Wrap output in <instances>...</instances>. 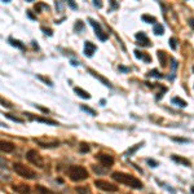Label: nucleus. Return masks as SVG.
I'll return each mask as SVG.
<instances>
[{
    "mask_svg": "<svg viewBox=\"0 0 194 194\" xmlns=\"http://www.w3.org/2000/svg\"><path fill=\"white\" fill-rule=\"evenodd\" d=\"M111 177H113V180L118 181V183H120V184L127 185V186L132 188V189H142V186H144L142 183L137 177H135L133 175L126 174V172L115 171L111 174Z\"/></svg>",
    "mask_w": 194,
    "mask_h": 194,
    "instance_id": "1",
    "label": "nucleus"
},
{
    "mask_svg": "<svg viewBox=\"0 0 194 194\" xmlns=\"http://www.w3.org/2000/svg\"><path fill=\"white\" fill-rule=\"evenodd\" d=\"M67 176L71 181H83L88 179V171L83 166H71L67 169Z\"/></svg>",
    "mask_w": 194,
    "mask_h": 194,
    "instance_id": "2",
    "label": "nucleus"
},
{
    "mask_svg": "<svg viewBox=\"0 0 194 194\" xmlns=\"http://www.w3.org/2000/svg\"><path fill=\"white\" fill-rule=\"evenodd\" d=\"M13 171L16 172L17 175H20L21 177H25V179H29V180H32V179H36L38 176L35 174L34 171H32L31 168H29V167H26L25 165H22V163H13Z\"/></svg>",
    "mask_w": 194,
    "mask_h": 194,
    "instance_id": "3",
    "label": "nucleus"
},
{
    "mask_svg": "<svg viewBox=\"0 0 194 194\" xmlns=\"http://www.w3.org/2000/svg\"><path fill=\"white\" fill-rule=\"evenodd\" d=\"M95 186L100 190H104V192H107V193H115L118 192V186L115 184H111L109 181H105V180H96L95 181Z\"/></svg>",
    "mask_w": 194,
    "mask_h": 194,
    "instance_id": "4",
    "label": "nucleus"
},
{
    "mask_svg": "<svg viewBox=\"0 0 194 194\" xmlns=\"http://www.w3.org/2000/svg\"><path fill=\"white\" fill-rule=\"evenodd\" d=\"M26 158H27L29 162H31L32 165L36 166V167H43L44 166L41 155L39 154L36 150H34V149H31V150H29L27 153H26Z\"/></svg>",
    "mask_w": 194,
    "mask_h": 194,
    "instance_id": "5",
    "label": "nucleus"
},
{
    "mask_svg": "<svg viewBox=\"0 0 194 194\" xmlns=\"http://www.w3.org/2000/svg\"><path fill=\"white\" fill-rule=\"evenodd\" d=\"M34 142H36L41 148H57L60 145V141L55 139H48V140L47 139H34Z\"/></svg>",
    "mask_w": 194,
    "mask_h": 194,
    "instance_id": "6",
    "label": "nucleus"
},
{
    "mask_svg": "<svg viewBox=\"0 0 194 194\" xmlns=\"http://www.w3.org/2000/svg\"><path fill=\"white\" fill-rule=\"evenodd\" d=\"M88 22L92 25V27L95 29V31H96V36L100 39L101 41H106L107 40V35L105 34V32L102 31V27L100 26V23L96 22L93 18H88Z\"/></svg>",
    "mask_w": 194,
    "mask_h": 194,
    "instance_id": "7",
    "label": "nucleus"
},
{
    "mask_svg": "<svg viewBox=\"0 0 194 194\" xmlns=\"http://www.w3.org/2000/svg\"><path fill=\"white\" fill-rule=\"evenodd\" d=\"M25 115H27L29 119H31V120H36V122H40V123L49 124V126H58L57 122H56V120H52V119L41 118V116H35L34 114H30V113H25Z\"/></svg>",
    "mask_w": 194,
    "mask_h": 194,
    "instance_id": "8",
    "label": "nucleus"
},
{
    "mask_svg": "<svg viewBox=\"0 0 194 194\" xmlns=\"http://www.w3.org/2000/svg\"><path fill=\"white\" fill-rule=\"evenodd\" d=\"M96 158L101 162V165L105 166V167H110V166L114 165V158L110 154H97Z\"/></svg>",
    "mask_w": 194,
    "mask_h": 194,
    "instance_id": "9",
    "label": "nucleus"
},
{
    "mask_svg": "<svg viewBox=\"0 0 194 194\" xmlns=\"http://www.w3.org/2000/svg\"><path fill=\"white\" fill-rule=\"evenodd\" d=\"M136 39L139 40V44L140 46H142V47H150L151 46V43H150V40L148 39V36H146V34L145 32H137L136 34Z\"/></svg>",
    "mask_w": 194,
    "mask_h": 194,
    "instance_id": "10",
    "label": "nucleus"
},
{
    "mask_svg": "<svg viewBox=\"0 0 194 194\" xmlns=\"http://www.w3.org/2000/svg\"><path fill=\"white\" fill-rule=\"evenodd\" d=\"M96 50H97V47L95 46L92 41H85L84 43V55L87 56V57H92Z\"/></svg>",
    "mask_w": 194,
    "mask_h": 194,
    "instance_id": "11",
    "label": "nucleus"
},
{
    "mask_svg": "<svg viewBox=\"0 0 194 194\" xmlns=\"http://www.w3.org/2000/svg\"><path fill=\"white\" fill-rule=\"evenodd\" d=\"M88 73H89V74H91V75H92V76H95V78H97V79H98V80H100V82H101V83H102V84H104V85H106V87H109V88H111V84H110V82H109V80H107V79H105V78H104V76H101V75H100V74H97V73H96V71H95V70H92V69H88Z\"/></svg>",
    "mask_w": 194,
    "mask_h": 194,
    "instance_id": "12",
    "label": "nucleus"
},
{
    "mask_svg": "<svg viewBox=\"0 0 194 194\" xmlns=\"http://www.w3.org/2000/svg\"><path fill=\"white\" fill-rule=\"evenodd\" d=\"M14 144L13 142H9V141H1L0 142V149H1V151H4V153H12V151L14 150Z\"/></svg>",
    "mask_w": 194,
    "mask_h": 194,
    "instance_id": "13",
    "label": "nucleus"
},
{
    "mask_svg": "<svg viewBox=\"0 0 194 194\" xmlns=\"http://www.w3.org/2000/svg\"><path fill=\"white\" fill-rule=\"evenodd\" d=\"M13 190L20 194H30V186L29 185H23V184H20V185H13Z\"/></svg>",
    "mask_w": 194,
    "mask_h": 194,
    "instance_id": "14",
    "label": "nucleus"
},
{
    "mask_svg": "<svg viewBox=\"0 0 194 194\" xmlns=\"http://www.w3.org/2000/svg\"><path fill=\"white\" fill-rule=\"evenodd\" d=\"M74 92H75V93H76L79 97L84 98V100H89V98H91V95H89L87 91L82 89L80 87H75V88H74Z\"/></svg>",
    "mask_w": 194,
    "mask_h": 194,
    "instance_id": "15",
    "label": "nucleus"
},
{
    "mask_svg": "<svg viewBox=\"0 0 194 194\" xmlns=\"http://www.w3.org/2000/svg\"><path fill=\"white\" fill-rule=\"evenodd\" d=\"M171 159L174 160V162H176V163H180V165H184L186 167L190 166V160L185 159V158H183V157H179V155H171Z\"/></svg>",
    "mask_w": 194,
    "mask_h": 194,
    "instance_id": "16",
    "label": "nucleus"
},
{
    "mask_svg": "<svg viewBox=\"0 0 194 194\" xmlns=\"http://www.w3.org/2000/svg\"><path fill=\"white\" fill-rule=\"evenodd\" d=\"M135 56H136V58H139V60H142V61H145V62H151V57L150 56H148V55H145L144 52H140L139 49H135Z\"/></svg>",
    "mask_w": 194,
    "mask_h": 194,
    "instance_id": "17",
    "label": "nucleus"
},
{
    "mask_svg": "<svg viewBox=\"0 0 194 194\" xmlns=\"http://www.w3.org/2000/svg\"><path fill=\"white\" fill-rule=\"evenodd\" d=\"M158 58H159L162 66L165 67L166 65H167V55H166L165 50H158Z\"/></svg>",
    "mask_w": 194,
    "mask_h": 194,
    "instance_id": "18",
    "label": "nucleus"
},
{
    "mask_svg": "<svg viewBox=\"0 0 194 194\" xmlns=\"http://www.w3.org/2000/svg\"><path fill=\"white\" fill-rule=\"evenodd\" d=\"M171 102L174 104V105L176 106H180V107H186V101H184V100H181L180 97H174L171 100Z\"/></svg>",
    "mask_w": 194,
    "mask_h": 194,
    "instance_id": "19",
    "label": "nucleus"
},
{
    "mask_svg": "<svg viewBox=\"0 0 194 194\" xmlns=\"http://www.w3.org/2000/svg\"><path fill=\"white\" fill-rule=\"evenodd\" d=\"M36 192L39 194H57V193H55V192H52V190H49V189H47V188H44V186H41V185H36Z\"/></svg>",
    "mask_w": 194,
    "mask_h": 194,
    "instance_id": "20",
    "label": "nucleus"
},
{
    "mask_svg": "<svg viewBox=\"0 0 194 194\" xmlns=\"http://www.w3.org/2000/svg\"><path fill=\"white\" fill-rule=\"evenodd\" d=\"M142 145H144V142H140V144H136V145H133L132 148H130V149H128V150L126 151V153H124V155H126V157H127V155H132V154H133V153H135V151L137 150V149H140V148H141Z\"/></svg>",
    "mask_w": 194,
    "mask_h": 194,
    "instance_id": "21",
    "label": "nucleus"
},
{
    "mask_svg": "<svg viewBox=\"0 0 194 194\" xmlns=\"http://www.w3.org/2000/svg\"><path fill=\"white\" fill-rule=\"evenodd\" d=\"M141 20L144 21V22H146V23H154V25H155V22H157V18L153 17V16H149V14H142Z\"/></svg>",
    "mask_w": 194,
    "mask_h": 194,
    "instance_id": "22",
    "label": "nucleus"
},
{
    "mask_svg": "<svg viewBox=\"0 0 194 194\" xmlns=\"http://www.w3.org/2000/svg\"><path fill=\"white\" fill-rule=\"evenodd\" d=\"M153 32L155 35H163V32H165V27H163L160 23H155L154 29H153Z\"/></svg>",
    "mask_w": 194,
    "mask_h": 194,
    "instance_id": "23",
    "label": "nucleus"
},
{
    "mask_svg": "<svg viewBox=\"0 0 194 194\" xmlns=\"http://www.w3.org/2000/svg\"><path fill=\"white\" fill-rule=\"evenodd\" d=\"M80 109H82L83 111H85V113H88V114H91L92 116H96V115H97L96 110L91 109V107H89V106H85V105H80Z\"/></svg>",
    "mask_w": 194,
    "mask_h": 194,
    "instance_id": "24",
    "label": "nucleus"
},
{
    "mask_svg": "<svg viewBox=\"0 0 194 194\" xmlns=\"http://www.w3.org/2000/svg\"><path fill=\"white\" fill-rule=\"evenodd\" d=\"M9 43L12 44L13 47H17L18 49H23L25 48V46H23L22 43H21L20 40H14V39H12V38H9Z\"/></svg>",
    "mask_w": 194,
    "mask_h": 194,
    "instance_id": "25",
    "label": "nucleus"
},
{
    "mask_svg": "<svg viewBox=\"0 0 194 194\" xmlns=\"http://www.w3.org/2000/svg\"><path fill=\"white\" fill-rule=\"evenodd\" d=\"M75 192L78 194H89L91 193L89 189H88V186H78V188H75Z\"/></svg>",
    "mask_w": 194,
    "mask_h": 194,
    "instance_id": "26",
    "label": "nucleus"
},
{
    "mask_svg": "<svg viewBox=\"0 0 194 194\" xmlns=\"http://www.w3.org/2000/svg\"><path fill=\"white\" fill-rule=\"evenodd\" d=\"M79 151H80V153H88V151H89V145L87 144V142H80Z\"/></svg>",
    "mask_w": 194,
    "mask_h": 194,
    "instance_id": "27",
    "label": "nucleus"
},
{
    "mask_svg": "<svg viewBox=\"0 0 194 194\" xmlns=\"http://www.w3.org/2000/svg\"><path fill=\"white\" fill-rule=\"evenodd\" d=\"M74 29L76 30L78 32L79 31H83V29H84V23H83V21H76V23H75V26H74Z\"/></svg>",
    "mask_w": 194,
    "mask_h": 194,
    "instance_id": "28",
    "label": "nucleus"
},
{
    "mask_svg": "<svg viewBox=\"0 0 194 194\" xmlns=\"http://www.w3.org/2000/svg\"><path fill=\"white\" fill-rule=\"evenodd\" d=\"M3 115H5V118L11 119V120H13V122H17V123H23V120H22V119H20V118H16V116H13L12 114H3Z\"/></svg>",
    "mask_w": 194,
    "mask_h": 194,
    "instance_id": "29",
    "label": "nucleus"
},
{
    "mask_svg": "<svg viewBox=\"0 0 194 194\" xmlns=\"http://www.w3.org/2000/svg\"><path fill=\"white\" fill-rule=\"evenodd\" d=\"M149 75L150 76H154V78H158V79H160V78H163V75L159 73V71L157 70V69H154V70H151L150 73H149Z\"/></svg>",
    "mask_w": 194,
    "mask_h": 194,
    "instance_id": "30",
    "label": "nucleus"
},
{
    "mask_svg": "<svg viewBox=\"0 0 194 194\" xmlns=\"http://www.w3.org/2000/svg\"><path fill=\"white\" fill-rule=\"evenodd\" d=\"M169 47H171L172 49L177 48V39H176V38H171V39H169Z\"/></svg>",
    "mask_w": 194,
    "mask_h": 194,
    "instance_id": "31",
    "label": "nucleus"
},
{
    "mask_svg": "<svg viewBox=\"0 0 194 194\" xmlns=\"http://www.w3.org/2000/svg\"><path fill=\"white\" fill-rule=\"evenodd\" d=\"M38 79L43 80V82H44V83H47V84H48L49 87H52V85H53V83L50 82V80L48 79V78H44V76H41V75H38Z\"/></svg>",
    "mask_w": 194,
    "mask_h": 194,
    "instance_id": "32",
    "label": "nucleus"
},
{
    "mask_svg": "<svg viewBox=\"0 0 194 194\" xmlns=\"http://www.w3.org/2000/svg\"><path fill=\"white\" fill-rule=\"evenodd\" d=\"M146 163H148L149 166H151V167H157L158 166V162H157V160H154V159H148V160H146Z\"/></svg>",
    "mask_w": 194,
    "mask_h": 194,
    "instance_id": "33",
    "label": "nucleus"
},
{
    "mask_svg": "<svg viewBox=\"0 0 194 194\" xmlns=\"http://www.w3.org/2000/svg\"><path fill=\"white\" fill-rule=\"evenodd\" d=\"M67 4H69V5H70V7H71V8H73V9H78V7H76V4H75V3H74V1H73V0H69V1H67Z\"/></svg>",
    "mask_w": 194,
    "mask_h": 194,
    "instance_id": "34",
    "label": "nucleus"
},
{
    "mask_svg": "<svg viewBox=\"0 0 194 194\" xmlns=\"http://www.w3.org/2000/svg\"><path fill=\"white\" fill-rule=\"evenodd\" d=\"M174 141H177V142H189V140H188V139H177V137H175Z\"/></svg>",
    "mask_w": 194,
    "mask_h": 194,
    "instance_id": "35",
    "label": "nucleus"
},
{
    "mask_svg": "<svg viewBox=\"0 0 194 194\" xmlns=\"http://www.w3.org/2000/svg\"><path fill=\"white\" fill-rule=\"evenodd\" d=\"M35 106H36L38 109H40V110H41V111H43V113H46V114H48V113H49V110L47 109V107H41V106H39V105H35Z\"/></svg>",
    "mask_w": 194,
    "mask_h": 194,
    "instance_id": "36",
    "label": "nucleus"
},
{
    "mask_svg": "<svg viewBox=\"0 0 194 194\" xmlns=\"http://www.w3.org/2000/svg\"><path fill=\"white\" fill-rule=\"evenodd\" d=\"M41 30H43V31L46 32V34H48L49 36H50V35H52V30H50V29H46V27H41Z\"/></svg>",
    "mask_w": 194,
    "mask_h": 194,
    "instance_id": "37",
    "label": "nucleus"
},
{
    "mask_svg": "<svg viewBox=\"0 0 194 194\" xmlns=\"http://www.w3.org/2000/svg\"><path fill=\"white\" fill-rule=\"evenodd\" d=\"M110 4H111L113 9H115V8H119V4H116V3H115V0H111V1H110Z\"/></svg>",
    "mask_w": 194,
    "mask_h": 194,
    "instance_id": "38",
    "label": "nucleus"
},
{
    "mask_svg": "<svg viewBox=\"0 0 194 194\" xmlns=\"http://www.w3.org/2000/svg\"><path fill=\"white\" fill-rule=\"evenodd\" d=\"M93 5L96 8H101V7H102V4H101V3H98L97 0H93Z\"/></svg>",
    "mask_w": 194,
    "mask_h": 194,
    "instance_id": "39",
    "label": "nucleus"
},
{
    "mask_svg": "<svg viewBox=\"0 0 194 194\" xmlns=\"http://www.w3.org/2000/svg\"><path fill=\"white\" fill-rule=\"evenodd\" d=\"M27 17H29L30 20H36V17H35L34 14H32V13H31V12H30V11L27 12Z\"/></svg>",
    "mask_w": 194,
    "mask_h": 194,
    "instance_id": "40",
    "label": "nucleus"
},
{
    "mask_svg": "<svg viewBox=\"0 0 194 194\" xmlns=\"http://www.w3.org/2000/svg\"><path fill=\"white\" fill-rule=\"evenodd\" d=\"M119 70L123 71V73H128V71H130V69H128V67H124V66H119Z\"/></svg>",
    "mask_w": 194,
    "mask_h": 194,
    "instance_id": "41",
    "label": "nucleus"
},
{
    "mask_svg": "<svg viewBox=\"0 0 194 194\" xmlns=\"http://www.w3.org/2000/svg\"><path fill=\"white\" fill-rule=\"evenodd\" d=\"M71 65H73V66H79V61H74V60H71Z\"/></svg>",
    "mask_w": 194,
    "mask_h": 194,
    "instance_id": "42",
    "label": "nucleus"
},
{
    "mask_svg": "<svg viewBox=\"0 0 194 194\" xmlns=\"http://www.w3.org/2000/svg\"><path fill=\"white\" fill-rule=\"evenodd\" d=\"M1 104H3V106H7V107H11V105L8 102H5L4 101V98H1Z\"/></svg>",
    "mask_w": 194,
    "mask_h": 194,
    "instance_id": "43",
    "label": "nucleus"
},
{
    "mask_svg": "<svg viewBox=\"0 0 194 194\" xmlns=\"http://www.w3.org/2000/svg\"><path fill=\"white\" fill-rule=\"evenodd\" d=\"M189 25H190V27H192V29H194V20L193 18L189 20Z\"/></svg>",
    "mask_w": 194,
    "mask_h": 194,
    "instance_id": "44",
    "label": "nucleus"
},
{
    "mask_svg": "<svg viewBox=\"0 0 194 194\" xmlns=\"http://www.w3.org/2000/svg\"><path fill=\"white\" fill-rule=\"evenodd\" d=\"M32 46H34V48H36V49H38V44L35 43V41H32Z\"/></svg>",
    "mask_w": 194,
    "mask_h": 194,
    "instance_id": "45",
    "label": "nucleus"
},
{
    "mask_svg": "<svg viewBox=\"0 0 194 194\" xmlns=\"http://www.w3.org/2000/svg\"><path fill=\"white\" fill-rule=\"evenodd\" d=\"M193 71H194V67H193Z\"/></svg>",
    "mask_w": 194,
    "mask_h": 194,
    "instance_id": "46",
    "label": "nucleus"
}]
</instances>
